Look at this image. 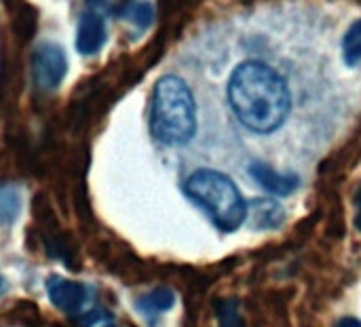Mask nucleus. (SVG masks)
<instances>
[{"label": "nucleus", "instance_id": "16", "mask_svg": "<svg viewBox=\"0 0 361 327\" xmlns=\"http://www.w3.org/2000/svg\"><path fill=\"white\" fill-rule=\"evenodd\" d=\"M102 317H106L102 311H91V313H87V315H82V317H76L74 319V326L76 327H91L95 326Z\"/></svg>", "mask_w": 361, "mask_h": 327}, {"label": "nucleus", "instance_id": "18", "mask_svg": "<svg viewBox=\"0 0 361 327\" xmlns=\"http://www.w3.org/2000/svg\"><path fill=\"white\" fill-rule=\"evenodd\" d=\"M336 327H361L360 319H353V317H347V319H341Z\"/></svg>", "mask_w": 361, "mask_h": 327}, {"label": "nucleus", "instance_id": "13", "mask_svg": "<svg viewBox=\"0 0 361 327\" xmlns=\"http://www.w3.org/2000/svg\"><path fill=\"white\" fill-rule=\"evenodd\" d=\"M125 17L131 23H135L140 30H146L154 19V6L146 0H135L125 8Z\"/></svg>", "mask_w": 361, "mask_h": 327}, {"label": "nucleus", "instance_id": "9", "mask_svg": "<svg viewBox=\"0 0 361 327\" xmlns=\"http://www.w3.org/2000/svg\"><path fill=\"white\" fill-rule=\"evenodd\" d=\"M173 304H176V294L171 290H167V288L152 290V292L140 296L137 302H135L137 311L144 313L146 317H154V315L167 313Z\"/></svg>", "mask_w": 361, "mask_h": 327}, {"label": "nucleus", "instance_id": "15", "mask_svg": "<svg viewBox=\"0 0 361 327\" xmlns=\"http://www.w3.org/2000/svg\"><path fill=\"white\" fill-rule=\"evenodd\" d=\"M47 252H49V256H53V258H59L63 264L72 266V256H74V249L68 245V241H66L61 235H53V233H49V235H47Z\"/></svg>", "mask_w": 361, "mask_h": 327}, {"label": "nucleus", "instance_id": "7", "mask_svg": "<svg viewBox=\"0 0 361 327\" xmlns=\"http://www.w3.org/2000/svg\"><path fill=\"white\" fill-rule=\"evenodd\" d=\"M250 175L267 192L277 195V197H288V195H292L300 186L298 175H294V173H279L273 167H269L267 163H258V161L250 165Z\"/></svg>", "mask_w": 361, "mask_h": 327}, {"label": "nucleus", "instance_id": "4", "mask_svg": "<svg viewBox=\"0 0 361 327\" xmlns=\"http://www.w3.org/2000/svg\"><path fill=\"white\" fill-rule=\"evenodd\" d=\"M32 78L38 91H55L68 72V55L57 42H42L32 51Z\"/></svg>", "mask_w": 361, "mask_h": 327}, {"label": "nucleus", "instance_id": "2", "mask_svg": "<svg viewBox=\"0 0 361 327\" xmlns=\"http://www.w3.org/2000/svg\"><path fill=\"white\" fill-rule=\"evenodd\" d=\"M197 129V106L190 87L176 74L157 80L150 106V131L165 146H184Z\"/></svg>", "mask_w": 361, "mask_h": 327}, {"label": "nucleus", "instance_id": "6", "mask_svg": "<svg viewBox=\"0 0 361 327\" xmlns=\"http://www.w3.org/2000/svg\"><path fill=\"white\" fill-rule=\"evenodd\" d=\"M47 294H49V300L63 313L78 311L87 300V288L82 283L61 279V277H51L47 281Z\"/></svg>", "mask_w": 361, "mask_h": 327}, {"label": "nucleus", "instance_id": "20", "mask_svg": "<svg viewBox=\"0 0 361 327\" xmlns=\"http://www.w3.org/2000/svg\"><path fill=\"white\" fill-rule=\"evenodd\" d=\"M0 292H2V279H0Z\"/></svg>", "mask_w": 361, "mask_h": 327}, {"label": "nucleus", "instance_id": "8", "mask_svg": "<svg viewBox=\"0 0 361 327\" xmlns=\"http://www.w3.org/2000/svg\"><path fill=\"white\" fill-rule=\"evenodd\" d=\"M247 218H250L252 228H256V230H271V228H279L283 224L286 211L273 199H254L247 205Z\"/></svg>", "mask_w": 361, "mask_h": 327}, {"label": "nucleus", "instance_id": "1", "mask_svg": "<svg viewBox=\"0 0 361 327\" xmlns=\"http://www.w3.org/2000/svg\"><path fill=\"white\" fill-rule=\"evenodd\" d=\"M226 93L237 121L258 135L277 131L292 112L288 80L279 70L260 59L239 63L228 78Z\"/></svg>", "mask_w": 361, "mask_h": 327}, {"label": "nucleus", "instance_id": "17", "mask_svg": "<svg viewBox=\"0 0 361 327\" xmlns=\"http://www.w3.org/2000/svg\"><path fill=\"white\" fill-rule=\"evenodd\" d=\"M355 209H357V214H355V226H357V230H361V186L360 190H357V195H355Z\"/></svg>", "mask_w": 361, "mask_h": 327}, {"label": "nucleus", "instance_id": "3", "mask_svg": "<svg viewBox=\"0 0 361 327\" xmlns=\"http://www.w3.org/2000/svg\"><path fill=\"white\" fill-rule=\"evenodd\" d=\"M184 192L207 211L222 233H235L247 220V203L237 184L214 169H199L184 182Z\"/></svg>", "mask_w": 361, "mask_h": 327}, {"label": "nucleus", "instance_id": "19", "mask_svg": "<svg viewBox=\"0 0 361 327\" xmlns=\"http://www.w3.org/2000/svg\"><path fill=\"white\" fill-rule=\"evenodd\" d=\"M91 8H104V6H108V2L110 0H85Z\"/></svg>", "mask_w": 361, "mask_h": 327}, {"label": "nucleus", "instance_id": "14", "mask_svg": "<svg viewBox=\"0 0 361 327\" xmlns=\"http://www.w3.org/2000/svg\"><path fill=\"white\" fill-rule=\"evenodd\" d=\"M216 315L220 327H245L243 317L239 313V304L235 300H220L216 302Z\"/></svg>", "mask_w": 361, "mask_h": 327}, {"label": "nucleus", "instance_id": "10", "mask_svg": "<svg viewBox=\"0 0 361 327\" xmlns=\"http://www.w3.org/2000/svg\"><path fill=\"white\" fill-rule=\"evenodd\" d=\"M36 23H38V13H36V8L32 6V4H21L17 11H15V15H13V34H15V38L21 42V44H25V42H30L32 38H34V34H36Z\"/></svg>", "mask_w": 361, "mask_h": 327}, {"label": "nucleus", "instance_id": "12", "mask_svg": "<svg viewBox=\"0 0 361 327\" xmlns=\"http://www.w3.org/2000/svg\"><path fill=\"white\" fill-rule=\"evenodd\" d=\"M343 59L349 68L361 63V19L347 30L343 38Z\"/></svg>", "mask_w": 361, "mask_h": 327}, {"label": "nucleus", "instance_id": "5", "mask_svg": "<svg viewBox=\"0 0 361 327\" xmlns=\"http://www.w3.org/2000/svg\"><path fill=\"white\" fill-rule=\"evenodd\" d=\"M106 23L104 17L97 11H85L78 19V30H76V51L85 57H91L102 51L106 42Z\"/></svg>", "mask_w": 361, "mask_h": 327}, {"label": "nucleus", "instance_id": "11", "mask_svg": "<svg viewBox=\"0 0 361 327\" xmlns=\"http://www.w3.org/2000/svg\"><path fill=\"white\" fill-rule=\"evenodd\" d=\"M21 209V195L15 186H0V226H8L17 220Z\"/></svg>", "mask_w": 361, "mask_h": 327}]
</instances>
